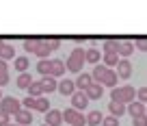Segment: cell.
Segmentation results:
<instances>
[{
  "mask_svg": "<svg viewBox=\"0 0 147 126\" xmlns=\"http://www.w3.org/2000/svg\"><path fill=\"white\" fill-rule=\"evenodd\" d=\"M134 96H136V89L130 87V85H123V87H115L110 91V100H115V102H121L128 107L130 102H134Z\"/></svg>",
  "mask_w": 147,
  "mask_h": 126,
  "instance_id": "cell-2",
  "label": "cell"
},
{
  "mask_svg": "<svg viewBox=\"0 0 147 126\" xmlns=\"http://www.w3.org/2000/svg\"><path fill=\"white\" fill-rule=\"evenodd\" d=\"M2 46H5V42H2V39H0V48H2Z\"/></svg>",
  "mask_w": 147,
  "mask_h": 126,
  "instance_id": "cell-37",
  "label": "cell"
},
{
  "mask_svg": "<svg viewBox=\"0 0 147 126\" xmlns=\"http://www.w3.org/2000/svg\"><path fill=\"white\" fill-rule=\"evenodd\" d=\"M108 111H110V115H113V117H121L125 111H128V107H125V104H121V102H115V100H110Z\"/></svg>",
  "mask_w": 147,
  "mask_h": 126,
  "instance_id": "cell-16",
  "label": "cell"
},
{
  "mask_svg": "<svg viewBox=\"0 0 147 126\" xmlns=\"http://www.w3.org/2000/svg\"><path fill=\"white\" fill-rule=\"evenodd\" d=\"M128 113H130L132 117H141V115H147V109H145V104H143V102L134 100V102L128 104Z\"/></svg>",
  "mask_w": 147,
  "mask_h": 126,
  "instance_id": "cell-11",
  "label": "cell"
},
{
  "mask_svg": "<svg viewBox=\"0 0 147 126\" xmlns=\"http://www.w3.org/2000/svg\"><path fill=\"white\" fill-rule=\"evenodd\" d=\"M87 104H89V98H87V93L84 91H76L71 96V109H87Z\"/></svg>",
  "mask_w": 147,
  "mask_h": 126,
  "instance_id": "cell-7",
  "label": "cell"
},
{
  "mask_svg": "<svg viewBox=\"0 0 147 126\" xmlns=\"http://www.w3.org/2000/svg\"><path fill=\"white\" fill-rule=\"evenodd\" d=\"M28 96H30V98H41V96H43L41 80H32V85L28 87Z\"/></svg>",
  "mask_w": 147,
  "mask_h": 126,
  "instance_id": "cell-20",
  "label": "cell"
},
{
  "mask_svg": "<svg viewBox=\"0 0 147 126\" xmlns=\"http://www.w3.org/2000/svg\"><path fill=\"white\" fill-rule=\"evenodd\" d=\"M39 44H41V39H26V42H24V50L35 54L37 48H39Z\"/></svg>",
  "mask_w": 147,
  "mask_h": 126,
  "instance_id": "cell-28",
  "label": "cell"
},
{
  "mask_svg": "<svg viewBox=\"0 0 147 126\" xmlns=\"http://www.w3.org/2000/svg\"><path fill=\"white\" fill-rule=\"evenodd\" d=\"M132 50H134V44H130V42H119L117 44V54L123 57V59L132 54Z\"/></svg>",
  "mask_w": 147,
  "mask_h": 126,
  "instance_id": "cell-18",
  "label": "cell"
},
{
  "mask_svg": "<svg viewBox=\"0 0 147 126\" xmlns=\"http://www.w3.org/2000/svg\"><path fill=\"white\" fill-rule=\"evenodd\" d=\"M84 93H87V98H89V100H100V98H102V93H104V87H102L100 83H93Z\"/></svg>",
  "mask_w": 147,
  "mask_h": 126,
  "instance_id": "cell-14",
  "label": "cell"
},
{
  "mask_svg": "<svg viewBox=\"0 0 147 126\" xmlns=\"http://www.w3.org/2000/svg\"><path fill=\"white\" fill-rule=\"evenodd\" d=\"M50 65H52V70H50V76H54V78H59V76H63L65 74V63L61 59H50Z\"/></svg>",
  "mask_w": 147,
  "mask_h": 126,
  "instance_id": "cell-12",
  "label": "cell"
},
{
  "mask_svg": "<svg viewBox=\"0 0 147 126\" xmlns=\"http://www.w3.org/2000/svg\"><path fill=\"white\" fill-rule=\"evenodd\" d=\"M117 76H119V78H130V76H132V63H130L128 59H121L119 63H117Z\"/></svg>",
  "mask_w": 147,
  "mask_h": 126,
  "instance_id": "cell-8",
  "label": "cell"
},
{
  "mask_svg": "<svg viewBox=\"0 0 147 126\" xmlns=\"http://www.w3.org/2000/svg\"><path fill=\"white\" fill-rule=\"evenodd\" d=\"M7 83H9V65H7V61L0 59V87Z\"/></svg>",
  "mask_w": 147,
  "mask_h": 126,
  "instance_id": "cell-25",
  "label": "cell"
},
{
  "mask_svg": "<svg viewBox=\"0 0 147 126\" xmlns=\"http://www.w3.org/2000/svg\"><path fill=\"white\" fill-rule=\"evenodd\" d=\"M20 109H22V102H20L18 98H13V96H9V98H2V102H0V111H5V113H18Z\"/></svg>",
  "mask_w": 147,
  "mask_h": 126,
  "instance_id": "cell-5",
  "label": "cell"
},
{
  "mask_svg": "<svg viewBox=\"0 0 147 126\" xmlns=\"http://www.w3.org/2000/svg\"><path fill=\"white\" fill-rule=\"evenodd\" d=\"M0 59H2V61H11V59H13L15 61V48L9 46V44H5V46L0 48Z\"/></svg>",
  "mask_w": 147,
  "mask_h": 126,
  "instance_id": "cell-19",
  "label": "cell"
},
{
  "mask_svg": "<svg viewBox=\"0 0 147 126\" xmlns=\"http://www.w3.org/2000/svg\"><path fill=\"white\" fill-rule=\"evenodd\" d=\"M43 126H48V124H43Z\"/></svg>",
  "mask_w": 147,
  "mask_h": 126,
  "instance_id": "cell-39",
  "label": "cell"
},
{
  "mask_svg": "<svg viewBox=\"0 0 147 126\" xmlns=\"http://www.w3.org/2000/svg\"><path fill=\"white\" fill-rule=\"evenodd\" d=\"M102 126H119V117H113V115L104 117V122H102Z\"/></svg>",
  "mask_w": 147,
  "mask_h": 126,
  "instance_id": "cell-30",
  "label": "cell"
},
{
  "mask_svg": "<svg viewBox=\"0 0 147 126\" xmlns=\"http://www.w3.org/2000/svg\"><path fill=\"white\" fill-rule=\"evenodd\" d=\"M11 122H9V113H5V111H0V126H9Z\"/></svg>",
  "mask_w": 147,
  "mask_h": 126,
  "instance_id": "cell-35",
  "label": "cell"
},
{
  "mask_svg": "<svg viewBox=\"0 0 147 126\" xmlns=\"http://www.w3.org/2000/svg\"><path fill=\"white\" fill-rule=\"evenodd\" d=\"M9 126H20V124H9Z\"/></svg>",
  "mask_w": 147,
  "mask_h": 126,
  "instance_id": "cell-38",
  "label": "cell"
},
{
  "mask_svg": "<svg viewBox=\"0 0 147 126\" xmlns=\"http://www.w3.org/2000/svg\"><path fill=\"white\" fill-rule=\"evenodd\" d=\"M119 54H117V52H106L104 54V65L106 67H117V63H119Z\"/></svg>",
  "mask_w": 147,
  "mask_h": 126,
  "instance_id": "cell-23",
  "label": "cell"
},
{
  "mask_svg": "<svg viewBox=\"0 0 147 126\" xmlns=\"http://www.w3.org/2000/svg\"><path fill=\"white\" fill-rule=\"evenodd\" d=\"M28 65H30V59H28V57H15V61H13V67L20 72V74H26Z\"/></svg>",
  "mask_w": 147,
  "mask_h": 126,
  "instance_id": "cell-17",
  "label": "cell"
},
{
  "mask_svg": "<svg viewBox=\"0 0 147 126\" xmlns=\"http://www.w3.org/2000/svg\"><path fill=\"white\" fill-rule=\"evenodd\" d=\"M132 126H147V115H141V117H132Z\"/></svg>",
  "mask_w": 147,
  "mask_h": 126,
  "instance_id": "cell-33",
  "label": "cell"
},
{
  "mask_svg": "<svg viewBox=\"0 0 147 126\" xmlns=\"http://www.w3.org/2000/svg\"><path fill=\"white\" fill-rule=\"evenodd\" d=\"M102 122H104V115H102L100 111H91V113L87 115V124H89V126H100Z\"/></svg>",
  "mask_w": 147,
  "mask_h": 126,
  "instance_id": "cell-22",
  "label": "cell"
},
{
  "mask_svg": "<svg viewBox=\"0 0 147 126\" xmlns=\"http://www.w3.org/2000/svg\"><path fill=\"white\" fill-rule=\"evenodd\" d=\"M46 124L48 126H61V124H63V111H59V109H50V111L46 113Z\"/></svg>",
  "mask_w": 147,
  "mask_h": 126,
  "instance_id": "cell-6",
  "label": "cell"
},
{
  "mask_svg": "<svg viewBox=\"0 0 147 126\" xmlns=\"http://www.w3.org/2000/svg\"><path fill=\"white\" fill-rule=\"evenodd\" d=\"M91 85H93V76L91 74H80L78 78H76V89H78V91H87Z\"/></svg>",
  "mask_w": 147,
  "mask_h": 126,
  "instance_id": "cell-13",
  "label": "cell"
},
{
  "mask_svg": "<svg viewBox=\"0 0 147 126\" xmlns=\"http://www.w3.org/2000/svg\"><path fill=\"white\" fill-rule=\"evenodd\" d=\"M63 122H67L69 126H84L87 124V117L80 111H76V109H65L63 111Z\"/></svg>",
  "mask_w": 147,
  "mask_h": 126,
  "instance_id": "cell-4",
  "label": "cell"
},
{
  "mask_svg": "<svg viewBox=\"0 0 147 126\" xmlns=\"http://www.w3.org/2000/svg\"><path fill=\"white\" fill-rule=\"evenodd\" d=\"M35 111L48 113V111H50V100H48L46 96H41V98H37V100H35Z\"/></svg>",
  "mask_w": 147,
  "mask_h": 126,
  "instance_id": "cell-24",
  "label": "cell"
},
{
  "mask_svg": "<svg viewBox=\"0 0 147 126\" xmlns=\"http://www.w3.org/2000/svg\"><path fill=\"white\" fill-rule=\"evenodd\" d=\"M35 100H37V98H30V96H28V98L22 100V107H26L28 111H30V109H35Z\"/></svg>",
  "mask_w": 147,
  "mask_h": 126,
  "instance_id": "cell-34",
  "label": "cell"
},
{
  "mask_svg": "<svg viewBox=\"0 0 147 126\" xmlns=\"http://www.w3.org/2000/svg\"><path fill=\"white\" fill-rule=\"evenodd\" d=\"M134 46H136L138 50L147 52V37H141V39H136V42H134Z\"/></svg>",
  "mask_w": 147,
  "mask_h": 126,
  "instance_id": "cell-32",
  "label": "cell"
},
{
  "mask_svg": "<svg viewBox=\"0 0 147 126\" xmlns=\"http://www.w3.org/2000/svg\"><path fill=\"white\" fill-rule=\"evenodd\" d=\"M136 98H138V102H143V104L147 102V87H141V89H136Z\"/></svg>",
  "mask_w": 147,
  "mask_h": 126,
  "instance_id": "cell-31",
  "label": "cell"
},
{
  "mask_svg": "<svg viewBox=\"0 0 147 126\" xmlns=\"http://www.w3.org/2000/svg\"><path fill=\"white\" fill-rule=\"evenodd\" d=\"M13 117H15V124H20V126H30V122H32V113L28 109H20Z\"/></svg>",
  "mask_w": 147,
  "mask_h": 126,
  "instance_id": "cell-9",
  "label": "cell"
},
{
  "mask_svg": "<svg viewBox=\"0 0 147 126\" xmlns=\"http://www.w3.org/2000/svg\"><path fill=\"white\" fill-rule=\"evenodd\" d=\"M84 52L87 50H82V48H74L69 59H67V63H65V67H67L69 72H74V74L82 72V65H84V61H87L84 59Z\"/></svg>",
  "mask_w": 147,
  "mask_h": 126,
  "instance_id": "cell-3",
  "label": "cell"
},
{
  "mask_svg": "<svg viewBox=\"0 0 147 126\" xmlns=\"http://www.w3.org/2000/svg\"><path fill=\"white\" fill-rule=\"evenodd\" d=\"M41 89H43V93L56 91V89H59V83H56L54 76H46V78H41Z\"/></svg>",
  "mask_w": 147,
  "mask_h": 126,
  "instance_id": "cell-15",
  "label": "cell"
},
{
  "mask_svg": "<svg viewBox=\"0 0 147 126\" xmlns=\"http://www.w3.org/2000/svg\"><path fill=\"white\" fill-rule=\"evenodd\" d=\"M59 93H63V96H74L76 93V83L69 78H63L59 83Z\"/></svg>",
  "mask_w": 147,
  "mask_h": 126,
  "instance_id": "cell-10",
  "label": "cell"
},
{
  "mask_svg": "<svg viewBox=\"0 0 147 126\" xmlns=\"http://www.w3.org/2000/svg\"><path fill=\"white\" fill-rule=\"evenodd\" d=\"M2 98H5V96H2V91H0V102H2Z\"/></svg>",
  "mask_w": 147,
  "mask_h": 126,
  "instance_id": "cell-36",
  "label": "cell"
},
{
  "mask_svg": "<svg viewBox=\"0 0 147 126\" xmlns=\"http://www.w3.org/2000/svg\"><path fill=\"white\" fill-rule=\"evenodd\" d=\"M91 76H93V83H100L102 87H115L117 78H119L115 70H110V67H106V65H95L93 72H91Z\"/></svg>",
  "mask_w": 147,
  "mask_h": 126,
  "instance_id": "cell-1",
  "label": "cell"
},
{
  "mask_svg": "<svg viewBox=\"0 0 147 126\" xmlns=\"http://www.w3.org/2000/svg\"><path fill=\"white\" fill-rule=\"evenodd\" d=\"M102 57H104V54H102V52L97 50V48H89V50L84 52V59H87L89 63H95V65H97V61H100Z\"/></svg>",
  "mask_w": 147,
  "mask_h": 126,
  "instance_id": "cell-21",
  "label": "cell"
},
{
  "mask_svg": "<svg viewBox=\"0 0 147 126\" xmlns=\"http://www.w3.org/2000/svg\"><path fill=\"white\" fill-rule=\"evenodd\" d=\"M50 70H52L50 61L41 59V61H39V63H37V72H39V74H43V78H46V76H50Z\"/></svg>",
  "mask_w": 147,
  "mask_h": 126,
  "instance_id": "cell-26",
  "label": "cell"
},
{
  "mask_svg": "<svg viewBox=\"0 0 147 126\" xmlns=\"http://www.w3.org/2000/svg\"><path fill=\"white\" fill-rule=\"evenodd\" d=\"M117 44H119V42H115V39L104 42V54H106V52H117Z\"/></svg>",
  "mask_w": 147,
  "mask_h": 126,
  "instance_id": "cell-29",
  "label": "cell"
},
{
  "mask_svg": "<svg viewBox=\"0 0 147 126\" xmlns=\"http://www.w3.org/2000/svg\"><path fill=\"white\" fill-rule=\"evenodd\" d=\"M30 85H32L30 74H20V76H18V87H20V89H28Z\"/></svg>",
  "mask_w": 147,
  "mask_h": 126,
  "instance_id": "cell-27",
  "label": "cell"
}]
</instances>
